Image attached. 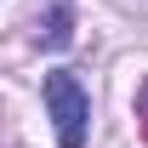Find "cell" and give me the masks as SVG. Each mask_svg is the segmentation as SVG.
I'll use <instances>...</instances> for the list:
<instances>
[{"label":"cell","instance_id":"cell-2","mask_svg":"<svg viewBox=\"0 0 148 148\" xmlns=\"http://www.w3.org/2000/svg\"><path fill=\"white\" fill-rule=\"evenodd\" d=\"M34 40L46 46V51H63V46L74 40V6H69V0H51V12L40 17V34Z\"/></svg>","mask_w":148,"mask_h":148},{"label":"cell","instance_id":"cell-1","mask_svg":"<svg viewBox=\"0 0 148 148\" xmlns=\"http://www.w3.org/2000/svg\"><path fill=\"white\" fill-rule=\"evenodd\" d=\"M40 91H46V120L57 131V148H86V137H91V97H86V86L69 69H51Z\"/></svg>","mask_w":148,"mask_h":148},{"label":"cell","instance_id":"cell-3","mask_svg":"<svg viewBox=\"0 0 148 148\" xmlns=\"http://www.w3.org/2000/svg\"><path fill=\"white\" fill-rule=\"evenodd\" d=\"M137 120H143V137H148V86L137 91Z\"/></svg>","mask_w":148,"mask_h":148}]
</instances>
